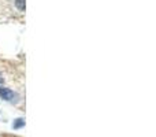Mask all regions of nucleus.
I'll return each mask as SVG.
<instances>
[{
  "label": "nucleus",
  "instance_id": "20e7f679",
  "mask_svg": "<svg viewBox=\"0 0 156 137\" xmlns=\"http://www.w3.org/2000/svg\"><path fill=\"white\" fill-rule=\"evenodd\" d=\"M3 82V77H0V84H2Z\"/></svg>",
  "mask_w": 156,
  "mask_h": 137
},
{
  "label": "nucleus",
  "instance_id": "f257e3e1",
  "mask_svg": "<svg viewBox=\"0 0 156 137\" xmlns=\"http://www.w3.org/2000/svg\"><path fill=\"white\" fill-rule=\"evenodd\" d=\"M0 96L4 100H11L14 97V92L8 88H0Z\"/></svg>",
  "mask_w": 156,
  "mask_h": 137
},
{
  "label": "nucleus",
  "instance_id": "7ed1b4c3",
  "mask_svg": "<svg viewBox=\"0 0 156 137\" xmlns=\"http://www.w3.org/2000/svg\"><path fill=\"white\" fill-rule=\"evenodd\" d=\"M15 4L18 7V10H21V11L25 10V0H15Z\"/></svg>",
  "mask_w": 156,
  "mask_h": 137
},
{
  "label": "nucleus",
  "instance_id": "f03ea898",
  "mask_svg": "<svg viewBox=\"0 0 156 137\" xmlns=\"http://www.w3.org/2000/svg\"><path fill=\"white\" fill-rule=\"evenodd\" d=\"M23 125H25V121H23V119H22V118H18L15 122H14L12 128H14V129H19V128H22Z\"/></svg>",
  "mask_w": 156,
  "mask_h": 137
}]
</instances>
